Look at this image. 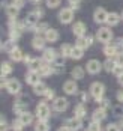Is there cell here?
Instances as JSON below:
<instances>
[{"instance_id": "obj_36", "label": "cell", "mask_w": 123, "mask_h": 131, "mask_svg": "<svg viewBox=\"0 0 123 131\" xmlns=\"http://www.w3.org/2000/svg\"><path fill=\"white\" fill-rule=\"evenodd\" d=\"M116 60H105V63H104V68L107 69V72H113L114 71V68H116Z\"/></svg>"}, {"instance_id": "obj_14", "label": "cell", "mask_w": 123, "mask_h": 131, "mask_svg": "<svg viewBox=\"0 0 123 131\" xmlns=\"http://www.w3.org/2000/svg\"><path fill=\"white\" fill-rule=\"evenodd\" d=\"M45 36H35L32 41V45L35 50H45Z\"/></svg>"}, {"instance_id": "obj_16", "label": "cell", "mask_w": 123, "mask_h": 131, "mask_svg": "<svg viewBox=\"0 0 123 131\" xmlns=\"http://www.w3.org/2000/svg\"><path fill=\"white\" fill-rule=\"evenodd\" d=\"M41 75H44V77H48V75H51L53 74V66L50 65V62H42V66H41V69L38 71Z\"/></svg>"}, {"instance_id": "obj_5", "label": "cell", "mask_w": 123, "mask_h": 131, "mask_svg": "<svg viewBox=\"0 0 123 131\" xmlns=\"http://www.w3.org/2000/svg\"><path fill=\"white\" fill-rule=\"evenodd\" d=\"M53 108L56 112H65L68 108V100L63 98V96H59L53 101Z\"/></svg>"}, {"instance_id": "obj_15", "label": "cell", "mask_w": 123, "mask_h": 131, "mask_svg": "<svg viewBox=\"0 0 123 131\" xmlns=\"http://www.w3.org/2000/svg\"><path fill=\"white\" fill-rule=\"evenodd\" d=\"M72 32H74V35L75 36H84V33H86V26H84V23L81 21H78V23H75L74 27H72Z\"/></svg>"}, {"instance_id": "obj_38", "label": "cell", "mask_w": 123, "mask_h": 131, "mask_svg": "<svg viewBox=\"0 0 123 131\" xmlns=\"http://www.w3.org/2000/svg\"><path fill=\"white\" fill-rule=\"evenodd\" d=\"M87 131H101V124L98 121H92V124L89 125V130Z\"/></svg>"}, {"instance_id": "obj_49", "label": "cell", "mask_w": 123, "mask_h": 131, "mask_svg": "<svg viewBox=\"0 0 123 131\" xmlns=\"http://www.w3.org/2000/svg\"><path fill=\"white\" fill-rule=\"evenodd\" d=\"M117 100H119L120 103H123V91H119V92H117Z\"/></svg>"}, {"instance_id": "obj_2", "label": "cell", "mask_w": 123, "mask_h": 131, "mask_svg": "<svg viewBox=\"0 0 123 131\" xmlns=\"http://www.w3.org/2000/svg\"><path fill=\"white\" fill-rule=\"evenodd\" d=\"M50 113H51V110H50V107L47 103H39L38 107H36V116L39 121H47V119L50 118Z\"/></svg>"}, {"instance_id": "obj_41", "label": "cell", "mask_w": 123, "mask_h": 131, "mask_svg": "<svg viewBox=\"0 0 123 131\" xmlns=\"http://www.w3.org/2000/svg\"><path fill=\"white\" fill-rule=\"evenodd\" d=\"M116 63L119 66H123V51L116 54Z\"/></svg>"}, {"instance_id": "obj_17", "label": "cell", "mask_w": 123, "mask_h": 131, "mask_svg": "<svg viewBox=\"0 0 123 131\" xmlns=\"http://www.w3.org/2000/svg\"><path fill=\"white\" fill-rule=\"evenodd\" d=\"M93 121H98V122H101V121H104V119L107 118V110L104 108V107H99V108H96L95 112H93Z\"/></svg>"}, {"instance_id": "obj_44", "label": "cell", "mask_w": 123, "mask_h": 131, "mask_svg": "<svg viewBox=\"0 0 123 131\" xmlns=\"http://www.w3.org/2000/svg\"><path fill=\"white\" fill-rule=\"evenodd\" d=\"M105 131H120V128H119V125H116V124H110Z\"/></svg>"}, {"instance_id": "obj_50", "label": "cell", "mask_w": 123, "mask_h": 131, "mask_svg": "<svg viewBox=\"0 0 123 131\" xmlns=\"http://www.w3.org/2000/svg\"><path fill=\"white\" fill-rule=\"evenodd\" d=\"M2 131H8V125H6V122L2 124Z\"/></svg>"}, {"instance_id": "obj_9", "label": "cell", "mask_w": 123, "mask_h": 131, "mask_svg": "<svg viewBox=\"0 0 123 131\" xmlns=\"http://www.w3.org/2000/svg\"><path fill=\"white\" fill-rule=\"evenodd\" d=\"M42 11L41 9H38V11H32V12L27 15V24H32V26H36L38 24V20H39V17H42Z\"/></svg>"}, {"instance_id": "obj_8", "label": "cell", "mask_w": 123, "mask_h": 131, "mask_svg": "<svg viewBox=\"0 0 123 131\" xmlns=\"http://www.w3.org/2000/svg\"><path fill=\"white\" fill-rule=\"evenodd\" d=\"M107 17H108V14H107V11L104 9V8H98L95 11V14H93V18H95L96 23H107Z\"/></svg>"}, {"instance_id": "obj_42", "label": "cell", "mask_w": 123, "mask_h": 131, "mask_svg": "<svg viewBox=\"0 0 123 131\" xmlns=\"http://www.w3.org/2000/svg\"><path fill=\"white\" fill-rule=\"evenodd\" d=\"M113 72H114V74H116L117 77H120V75L123 74V66H119V65H116V68H114V71H113Z\"/></svg>"}, {"instance_id": "obj_55", "label": "cell", "mask_w": 123, "mask_h": 131, "mask_svg": "<svg viewBox=\"0 0 123 131\" xmlns=\"http://www.w3.org/2000/svg\"><path fill=\"white\" fill-rule=\"evenodd\" d=\"M122 47H123V39H122Z\"/></svg>"}, {"instance_id": "obj_4", "label": "cell", "mask_w": 123, "mask_h": 131, "mask_svg": "<svg viewBox=\"0 0 123 131\" xmlns=\"http://www.w3.org/2000/svg\"><path fill=\"white\" fill-rule=\"evenodd\" d=\"M111 38H113V32L110 30V29H107V27H102V29H99L98 30V39L101 41V42H110L111 41Z\"/></svg>"}, {"instance_id": "obj_40", "label": "cell", "mask_w": 123, "mask_h": 131, "mask_svg": "<svg viewBox=\"0 0 123 131\" xmlns=\"http://www.w3.org/2000/svg\"><path fill=\"white\" fill-rule=\"evenodd\" d=\"M60 5V0H47V6L48 8H57Z\"/></svg>"}, {"instance_id": "obj_30", "label": "cell", "mask_w": 123, "mask_h": 131, "mask_svg": "<svg viewBox=\"0 0 123 131\" xmlns=\"http://www.w3.org/2000/svg\"><path fill=\"white\" fill-rule=\"evenodd\" d=\"M74 113H75V118L83 119L84 116H86V108H84V105H83V104H78L75 108H74Z\"/></svg>"}, {"instance_id": "obj_25", "label": "cell", "mask_w": 123, "mask_h": 131, "mask_svg": "<svg viewBox=\"0 0 123 131\" xmlns=\"http://www.w3.org/2000/svg\"><path fill=\"white\" fill-rule=\"evenodd\" d=\"M119 21H120V17L116 12L108 14V17H107V24H108V26H116V24H119Z\"/></svg>"}, {"instance_id": "obj_47", "label": "cell", "mask_w": 123, "mask_h": 131, "mask_svg": "<svg viewBox=\"0 0 123 131\" xmlns=\"http://www.w3.org/2000/svg\"><path fill=\"white\" fill-rule=\"evenodd\" d=\"M80 100H81L83 103L87 101V93H86V92H81V93H80Z\"/></svg>"}, {"instance_id": "obj_39", "label": "cell", "mask_w": 123, "mask_h": 131, "mask_svg": "<svg viewBox=\"0 0 123 131\" xmlns=\"http://www.w3.org/2000/svg\"><path fill=\"white\" fill-rule=\"evenodd\" d=\"M23 127H24V124H23L20 119H17V121L14 122V130L15 131H21L23 130Z\"/></svg>"}, {"instance_id": "obj_43", "label": "cell", "mask_w": 123, "mask_h": 131, "mask_svg": "<svg viewBox=\"0 0 123 131\" xmlns=\"http://www.w3.org/2000/svg\"><path fill=\"white\" fill-rule=\"evenodd\" d=\"M45 98H47V100H56L54 98V91L48 89V91L45 92Z\"/></svg>"}, {"instance_id": "obj_34", "label": "cell", "mask_w": 123, "mask_h": 131, "mask_svg": "<svg viewBox=\"0 0 123 131\" xmlns=\"http://www.w3.org/2000/svg\"><path fill=\"white\" fill-rule=\"evenodd\" d=\"M14 48H17L15 47V44H14V39H11V41H8V42H3V45H2V50L3 51H12Z\"/></svg>"}, {"instance_id": "obj_27", "label": "cell", "mask_w": 123, "mask_h": 131, "mask_svg": "<svg viewBox=\"0 0 123 131\" xmlns=\"http://www.w3.org/2000/svg\"><path fill=\"white\" fill-rule=\"evenodd\" d=\"M20 121L24 124V125H30L32 124V121H33V115L32 113H29V112H24V113H21L20 115Z\"/></svg>"}, {"instance_id": "obj_46", "label": "cell", "mask_w": 123, "mask_h": 131, "mask_svg": "<svg viewBox=\"0 0 123 131\" xmlns=\"http://www.w3.org/2000/svg\"><path fill=\"white\" fill-rule=\"evenodd\" d=\"M14 5L17 8H21V6L24 5V0H14Z\"/></svg>"}, {"instance_id": "obj_11", "label": "cell", "mask_w": 123, "mask_h": 131, "mask_svg": "<svg viewBox=\"0 0 123 131\" xmlns=\"http://www.w3.org/2000/svg\"><path fill=\"white\" fill-rule=\"evenodd\" d=\"M63 91H65V93H68V95H74V93H77V83H75L74 80H68V81H65V84H63Z\"/></svg>"}, {"instance_id": "obj_31", "label": "cell", "mask_w": 123, "mask_h": 131, "mask_svg": "<svg viewBox=\"0 0 123 131\" xmlns=\"http://www.w3.org/2000/svg\"><path fill=\"white\" fill-rule=\"evenodd\" d=\"M33 29H35V32L38 33V35H45L47 33V30H48V24L47 23H39V24H36V26H33Z\"/></svg>"}, {"instance_id": "obj_23", "label": "cell", "mask_w": 123, "mask_h": 131, "mask_svg": "<svg viewBox=\"0 0 123 131\" xmlns=\"http://www.w3.org/2000/svg\"><path fill=\"white\" fill-rule=\"evenodd\" d=\"M26 107H27V104L23 103V100H18V101H15V104H14V112L17 115H21V113L26 112Z\"/></svg>"}, {"instance_id": "obj_51", "label": "cell", "mask_w": 123, "mask_h": 131, "mask_svg": "<svg viewBox=\"0 0 123 131\" xmlns=\"http://www.w3.org/2000/svg\"><path fill=\"white\" fill-rule=\"evenodd\" d=\"M57 131H71V130H69L68 127L65 125V127H60V128H59V130H57Z\"/></svg>"}, {"instance_id": "obj_7", "label": "cell", "mask_w": 123, "mask_h": 131, "mask_svg": "<svg viewBox=\"0 0 123 131\" xmlns=\"http://www.w3.org/2000/svg\"><path fill=\"white\" fill-rule=\"evenodd\" d=\"M101 68H102V65H101L99 60H96V59H90V60L87 62V71H89L90 74H99V72H101Z\"/></svg>"}, {"instance_id": "obj_18", "label": "cell", "mask_w": 123, "mask_h": 131, "mask_svg": "<svg viewBox=\"0 0 123 131\" xmlns=\"http://www.w3.org/2000/svg\"><path fill=\"white\" fill-rule=\"evenodd\" d=\"M92 42H93V38H92V36H80V38L77 39V45L81 47V48H87Z\"/></svg>"}, {"instance_id": "obj_24", "label": "cell", "mask_w": 123, "mask_h": 131, "mask_svg": "<svg viewBox=\"0 0 123 131\" xmlns=\"http://www.w3.org/2000/svg\"><path fill=\"white\" fill-rule=\"evenodd\" d=\"M47 91H48V88H47V84L42 83V81H39L38 84L33 86V92H35L36 95H45V92Z\"/></svg>"}, {"instance_id": "obj_13", "label": "cell", "mask_w": 123, "mask_h": 131, "mask_svg": "<svg viewBox=\"0 0 123 131\" xmlns=\"http://www.w3.org/2000/svg\"><path fill=\"white\" fill-rule=\"evenodd\" d=\"M29 84H32V86H35V84H38L39 81H41V74L39 72H36V71H30L27 74V77H26Z\"/></svg>"}, {"instance_id": "obj_19", "label": "cell", "mask_w": 123, "mask_h": 131, "mask_svg": "<svg viewBox=\"0 0 123 131\" xmlns=\"http://www.w3.org/2000/svg\"><path fill=\"white\" fill-rule=\"evenodd\" d=\"M45 39L48 41V42H56V41L59 39V32L56 29H48L47 33H45Z\"/></svg>"}, {"instance_id": "obj_48", "label": "cell", "mask_w": 123, "mask_h": 131, "mask_svg": "<svg viewBox=\"0 0 123 131\" xmlns=\"http://www.w3.org/2000/svg\"><path fill=\"white\" fill-rule=\"evenodd\" d=\"M108 105H110L108 100H101V107H104V108H105V107H108Z\"/></svg>"}, {"instance_id": "obj_53", "label": "cell", "mask_w": 123, "mask_h": 131, "mask_svg": "<svg viewBox=\"0 0 123 131\" xmlns=\"http://www.w3.org/2000/svg\"><path fill=\"white\" fill-rule=\"evenodd\" d=\"M69 2H71V3H78L80 0H69Z\"/></svg>"}, {"instance_id": "obj_54", "label": "cell", "mask_w": 123, "mask_h": 131, "mask_svg": "<svg viewBox=\"0 0 123 131\" xmlns=\"http://www.w3.org/2000/svg\"><path fill=\"white\" fill-rule=\"evenodd\" d=\"M120 125H122V128H123V116H122V119H120Z\"/></svg>"}, {"instance_id": "obj_22", "label": "cell", "mask_w": 123, "mask_h": 131, "mask_svg": "<svg viewBox=\"0 0 123 131\" xmlns=\"http://www.w3.org/2000/svg\"><path fill=\"white\" fill-rule=\"evenodd\" d=\"M42 62H44V59H32L27 65H29V68H30V71H36V72H38L42 66Z\"/></svg>"}, {"instance_id": "obj_26", "label": "cell", "mask_w": 123, "mask_h": 131, "mask_svg": "<svg viewBox=\"0 0 123 131\" xmlns=\"http://www.w3.org/2000/svg\"><path fill=\"white\" fill-rule=\"evenodd\" d=\"M117 47H116V45H114V44H108V45H105V48H104V54H105V56H116V54H117Z\"/></svg>"}, {"instance_id": "obj_10", "label": "cell", "mask_w": 123, "mask_h": 131, "mask_svg": "<svg viewBox=\"0 0 123 131\" xmlns=\"http://www.w3.org/2000/svg\"><path fill=\"white\" fill-rule=\"evenodd\" d=\"M56 57H57V53L53 50V48H45L44 53H42V59L45 60V62H50V63H53L56 60Z\"/></svg>"}, {"instance_id": "obj_1", "label": "cell", "mask_w": 123, "mask_h": 131, "mask_svg": "<svg viewBox=\"0 0 123 131\" xmlns=\"http://www.w3.org/2000/svg\"><path fill=\"white\" fill-rule=\"evenodd\" d=\"M104 92H105V88H104L102 83H99V81L92 83V86H90V95L95 98L96 101H101V100H102Z\"/></svg>"}, {"instance_id": "obj_21", "label": "cell", "mask_w": 123, "mask_h": 131, "mask_svg": "<svg viewBox=\"0 0 123 131\" xmlns=\"http://www.w3.org/2000/svg\"><path fill=\"white\" fill-rule=\"evenodd\" d=\"M83 56H84V48L78 47V45L72 47V53H71V57H72L74 60H78V59H81Z\"/></svg>"}, {"instance_id": "obj_45", "label": "cell", "mask_w": 123, "mask_h": 131, "mask_svg": "<svg viewBox=\"0 0 123 131\" xmlns=\"http://www.w3.org/2000/svg\"><path fill=\"white\" fill-rule=\"evenodd\" d=\"M114 115H116V116H117V115L123 116V108L122 107H116V108H114Z\"/></svg>"}, {"instance_id": "obj_20", "label": "cell", "mask_w": 123, "mask_h": 131, "mask_svg": "<svg viewBox=\"0 0 123 131\" xmlns=\"http://www.w3.org/2000/svg\"><path fill=\"white\" fill-rule=\"evenodd\" d=\"M9 57H11L14 62H21V60H23V57H24V54H23V51L17 47V48H14L12 51L9 53Z\"/></svg>"}, {"instance_id": "obj_35", "label": "cell", "mask_w": 123, "mask_h": 131, "mask_svg": "<svg viewBox=\"0 0 123 131\" xmlns=\"http://www.w3.org/2000/svg\"><path fill=\"white\" fill-rule=\"evenodd\" d=\"M11 72H12V66H11V63L3 62V63H2V77H5V75H8V74H11Z\"/></svg>"}, {"instance_id": "obj_12", "label": "cell", "mask_w": 123, "mask_h": 131, "mask_svg": "<svg viewBox=\"0 0 123 131\" xmlns=\"http://www.w3.org/2000/svg\"><path fill=\"white\" fill-rule=\"evenodd\" d=\"M66 127H68L71 131H78L81 128V119L78 118H72L66 121Z\"/></svg>"}, {"instance_id": "obj_6", "label": "cell", "mask_w": 123, "mask_h": 131, "mask_svg": "<svg viewBox=\"0 0 123 131\" xmlns=\"http://www.w3.org/2000/svg\"><path fill=\"white\" fill-rule=\"evenodd\" d=\"M6 89L9 93H12V95H17L18 92L21 91V84H20V81L17 79H11L8 80V86H6Z\"/></svg>"}, {"instance_id": "obj_29", "label": "cell", "mask_w": 123, "mask_h": 131, "mask_svg": "<svg viewBox=\"0 0 123 131\" xmlns=\"http://www.w3.org/2000/svg\"><path fill=\"white\" fill-rule=\"evenodd\" d=\"M35 131H50V125L47 124V121H38L35 124Z\"/></svg>"}, {"instance_id": "obj_33", "label": "cell", "mask_w": 123, "mask_h": 131, "mask_svg": "<svg viewBox=\"0 0 123 131\" xmlns=\"http://www.w3.org/2000/svg\"><path fill=\"white\" fill-rule=\"evenodd\" d=\"M72 77L75 80H80V79L84 77V71H83L81 66H75V68L72 69Z\"/></svg>"}, {"instance_id": "obj_28", "label": "cell", "mask_w": 123, "mask_h": 131, "mask_svg": "<svg viewBox=\"0 0 123 131\" xmlns=\"http://www.w3.org/2000/svg\"><path fill=\"white\" fill-rule=\"evenodd\" d=\"M51 66H53V72H57V74H60V72H63L65 71V63H63V60H54L53 63H51Z\"/></svg>"}, {"instance_id": "obj_32", "label": "cell", "mask_w": 123, "mask_h": 131, "mask_svg": "<svg viewBox=\"0 0 123 131\" xmlns=\"http://www.w3.org/2000/svg\"><path fill=\"white\" fill-rule=\"evenodd\" d=\"M71 53H72V47H71L69 44H63V45L60 47V54H62L63 57H71Z\"/></svg>"}, {"instance_id": "obj_37", "label": "cell", "mask_w": 123, "mask_h": 131, "mask_svg": "<svg viewBox=\"0 0 123 131\" xmlns=\"http://www.w3.org/2000/svg\"><path fill=\"white\" fill-rule=\"evenodd\" d=\"M18 9H20V8H17L15 5L8 6V15H9L11 18H15V17H17V14H18Z\"/></svg>"}, {"instance_id": "obj_3", "label": "cell", "mask_w": 123, "mask_h": 131, "mask_svg": "<svg viewBox=\"0 0 123 131\" xmlns=\"http://www.w3.org/2000/svg\"><path fill=\"white\" fill-rule=\"evenodd\" d=\"M59 20H60V23H63V24H68L71 23L72 20H74V11L72 9H62L60 14H59Z\"/></svg>"}, {"instance_id": "obj_52", "label": "cell", "mask_w": 123, "mask_h": 131, "mask_svg": "<svg viewBox=\"0 0 123 131\" xmlns=\"http://www.w3.org/2000/svg\"><path fill=\"white\" fill-rule=\"evenodd\" d=\"M119 83H120V84L123 86V74L120 75V77H119Z\"/></svg>"}]
</instances>
